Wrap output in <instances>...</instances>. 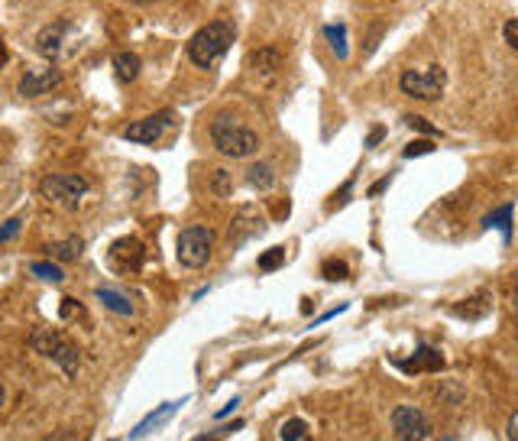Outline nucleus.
Returning <instances> with one entry per match:
<instances>
[{
	"label": "nucleus",
	"mask_w": 518,
	"mask_h": 441,
	"mask_svg": "<svg viewBox=\"0 0 518 441\" xmlns=\"http://www.w3.org/2000/svg\"><path fill=\"white\" fill-rule=\"evenodd\" d=\"M130 4H140V7H146V4H153V0H130Z\"/></svg>",
	"instance_id": "obj_41"
},
{
	"label": "nucleus",
	"mask_w": 518,
	"mask_h": 441,
	"mask_svg": "<svg viewBox=\"0 0 518 441\" xmlns=\"http://www.w3.org/2000/svg\"><path fill=\"white\" fill-rule=\"evenodd\" d=\"M4 403H7V393H4V383H0V409H4Z\"/></svg>",
	"instance_id": "obj_40"
},
{
	"label": "nucleus",
	"mask_w": 518,
	"mask_h": 441,
	"mask_svg": "<svg viewBox=\"0 0 518 441\" xmlns=\"http://www.w3.org/2000/svg\"><path fill=\"white\" fill-rule=\"evenodd\" d=\"M324 36H327V43H331V49L337 53V59H347L350 55V49H347V26L344 23H331L324 30Z\"/></svg>",
	"instance_id": "obj_21"
},
{
	"label": "nucleus",
	"mask_w": 518,
	"mask_h": 441,
	"mask_svg": "<svg viewBox=\"0 0 518 441\" xmlns=\"http://www.w3.org/2000/svg\"><path fill=\"white\" fill-rule=\"evenodd\" d=\"M321 273H324V279H347V263L344 260H327L324 266H321Z\"/></svg>",
	"instance_id": "obj_29"
},
{
	"label": "nucleus",
	"mask_w": 518,
	"mask_h": 441,
	"mask_svg": "<svg viewBox=\"0 0 518 441\" xmlns=\"http://www.w3.org/2000/svg\"><path fill=\"white\" fill-rule=\"evenodd\" d=\"M20 234V217H10L7 225L0 227V244H7L10 237H16Z\"/></svg>",
	"instance_id": "obj_32"
},
{
	"label": "nucleus",
	"mask_w": 518,
	"mask_h": 441,
	"mask_svg": "<svg viewBox=\"0 0 518 441\" xmlns=\"http://www.w3.org/2000/svg\"><path fill=\"white\" fill-rule=\"evenodd\" d=\"M447 85V72L441 65H431L428 72H402L399 88L405 91L408 97H418V101H437L444 95Z\"/></svg>",
	"instance_id": "obj_6"
},
{
	"label": "nucleus",
	"mask_w": 518,
	"mask_h": 441,
	"mask_svg": "<svg viewBox=\"0 0 518 441\" xmlns=\"http://www.w3.org/2000/svg\"><path fill=\"white\" fill-rule=\"evenodd\" d=\"M405 124H408L412 130H418V134H424V136H441V130H437L434 124H428L424 117H418V114H408Z\"/></svg>",
	"instance_id": "obj_26"
},
{
	"label": "nucleus",
	"mask_w": 518,
	"mask_h": 441,
	"mask_svg": "<svg viewBox=\"0 0 518 441\" xmlns=\"http://www.w3.org/2000/svg\"><path fill=\"white\" fill-rule=\"evenodd\" d=\"M107 263H111L114 273H134L143 263V244L136 237L117 240L111 247V254H107Z\"/></svg>",
	"instance_id": "obj_11"
},
{
	"label": "nucleus",
	"mask_w": 518,
	"mask_h": 441,
	"mask_svg": "<svg viewBox=\"0 0 518 441\" xmlns=\"http://www.w3.org/2000/svg\"><path fill=\"white\" fill-rule=\"evenodd\" d=\"M395 366L405 370V374H437L444 366V357L434 347H418L412 360H395Z\"/></svg>",
	"instance_id": "obj_14"
},
{
	"label": "nucleus",
	"mask_w": 518,
	"mask_h": 441,
	"mask_svg": "<svg viewBox=\"0 0 518 441\" xmlns=\"http://www.w3.org/2000/svg\"><path fill=\"white\" fill-rule=\"evenodd\" d=\"M393 435L395 441H428L431 422L422 409L414 406H395L393 409Z\"/></svg>",
	"instance_id": "obj_7"
},
{
	"label": "nucleus",
	"mask_w": 518,
	"mask_h": 441,
	"mask_svg": "<svg viewBox=\"0 0 518 441\" xmlns=\"http://www.w3.org/2000/svg\"><path fill=\"white\" fill-rule=\"evenodd\" d=\"M68 33H72V23L68 20H55V23H49V26H43L36 36V53L43 55V59L55 62L62 55V45H65Z\"/></svg>",
	"instance_id": "obj_10"
},
{
	"label": "nucleus",
	"mask_w": 518,
	"mask_h": 441,
	"mask_svg": "<svg viewBox=\"0 0 518 441\" xmlns=\"http://www.w3.org/2000/svg\"><path fill=\"white\" fill-rule=\"evenodd\" d=\"M246 68H250V75H259L263 82H269V78L279 75L282 68V53L279 49H273V45H263V49H253L250 55H246Z\"/></svg>",
	"instance_id": "obj_13"
},
{
	"label": "nucleus",
	"mask_w": 518,
	"mask_h": 441,
	"mask_svg": "<svg viewBox=\"0 0 518 441\" xmlns=\"http://www.w3.org/2000/svg\"><path fill=\"white\" fill-rule=\"evenodd\" d=\"M230 43H234V26H230V23H224V20L207 23V26H201V30L188 39V59L201 68H211L224 53H227Z\"/></svg>",
	"instance_id": "obj_2"
},
{
	"label": "nucleus",
	"mask_w": 518,
	"mask_h": 441,
	"mask_svg": "<svg viewBox=\"0 0 518 441\" xmlns=\"http://www.w3.org/2000/svg\"><path fill=\"white\" fill-rule=\"evenodd\" d=\"M30 347L36 354H43L45 360H52L55 366H62V374L65 376H78V366H82V354L78 347L68 341L62 331H52V328H39L33 331L30 337Z\"/></svg>",
	"instance_id": "obj_3"
},
{
	"label": "nucleus",
	"mask_w": 518,
	"mask_h": 441,
	"mask_svg": "<svg viewBox=\"0 0 518 441\" xmlns=\"http://www.w3.org/2000/svg\"><path fill=\"white\" fill-rule=\"evenodd\" d=\"M211 247H214L211 227H185L178 234V263L188 269H201L211 260Z\"/></svg>",
	"instance_id": "obj_5"
},
{
	"label": "nucleus",
	"mask_w": 518,
	"mask_h": 441,
	"mask_svg": "<svg viewBox=\"0 0 518 441\" xmlns=\"http://www.w3.org/2000/svg\"><path fill=\"white\" fill-rule=\"evenodd\" d=\"M282 263H285V247L266 250V254L259 256V273H273V269H279Z\"/></svg>",
	"instance_id": "obj_25"
},
{
	"label": "nucleus",
	"mask_w": 518,
	"mask_h": 441,
	"mask_svg": "<svg viewBox=\"0 0 518 441\" xmlns=\"http://www.w3.org/2000/svg\"><path fill=\"white\" fill-rule=\"evenodd\" d=\"M182 403H185V399H172V403H163L159 409H153V412L146 416V419H143L140 426H136L134 432H130V438H146V435L155 432V428L163 426V422L169 419V416H175L178 406H182Z\"/></svg>",
	"instance_id": "obj_15"
},
{
	"label": "nucleus",
	"mask_w": 518,
	"mask_h": 441,
	"mask_svg": "<svg viewBox=\"0 0 518 441\" xmlns=\"http://www.w3.org/2000/svg\"><path fill=\"white\" fill-rule=\"evenodd\" d=\"M169 127H172V111H159V114H153V117H143V120H136V124H130V127L124 130V140L159 143Z\"/></svg>",
	"instance_id": "obj_8"
},
{
	"label": "nucleus",
	"mask_w": 518,
	"mask_h": 441,
	"mask_svg": "<svg viewBox=\"0 0 518 441\" xmlns=\"http://www.w3.org/2000/svg\"><path fill=\"white\" fill-rule=\"evenodd\" d=\"M424 153H434V143H428V140H414V143H408L402 156H405V159H414V156H424Z\"/></svg>",
	"instance_id": "obj_31"
},
{
	"label": "nucleus",
	"mask_w": 518,
	"mask_h": 441,
	"mask_svg": "<svg viewBox=\"0 0 518 441\" xmlns=\"http://www.w3.org/2000/svg\"><path fill=\"white\" fill-rule=\"evenodd\" d=\"M211 143H214V150L221 156H230V159H244V156H253L259 150V136L256 130L244 127L240 120H234L230 114H217L211 120Z\"/></svg>",
	"instance_id": "obj_1"
},
{
	"label": "nucleus",
	"mask_w": 518,
	"mask_h": 441,
	"mask_svg": "<svg viewBox=\"0 0 518 441\" xmlns=\"http://www.w3.org/2000/svg\"><path fill=\"white\" fill-rule=\"evenodd\" d=\"M489 308H493V299H489L486 292H480L473 302H457L451 312L457 315V318H466V322H476V318H483Z\"/></svg>",
	"instance_id": "obj_16"
},
{
	"label": "nucleus",
	"mask_w": 518,
	"mask_h": 441,
	"mask_svg": "<svg viewBox=\"0 0 518 441\" xmlns=\"http://www.w3.org/2000/svg\"><path fill=\"white\" fill-rule=\"evenodd\" d=\"M379 140H383V127H376V130H373V134H370V140H366V146H376Z\"/></svg>",
	"instance_id": "obj_38"
},
{
	"label": "nucleus",
	"mask_w": 518,
	"mask_h": 441,
	"mask_svg": "<svg viewBox=\"0 0 518 441\" xmlns=\"http://www.w3.org/2000/svg\"><path fill=\"white\" fill-rule=\"evenodd\" d=\"M95 296L101 299V306H104V308H111V312H117V315H134V302L124 299L120 292H114V289H97Z\"/></svg>",
	"instance_id": "obj_20"
},
{
	"label": "nucleus",
	"mask_w": 518,
	"mask_h": 441,
	"mask_svg": "<svg viewBox=\"0 0 518 441\" xmlns=\"http://www.w3.org/2000/svg\"><path fill=\"white\" fill-rule=\"evenodd\" d=\"M263 215H259L253 205H244V208L237 211V217H234V225H230V231H227V240H230V247H240L244 240H250V237H256L259 231H263Z\"/></svg>",
	"instance_id": "obj_12"
},
{
	"label": "nucleus",
	"mask_w": 518,
	"mask_h": 441,
	"mask_svg": "<svg viewBox=\"0 0 518 441\" xmlns=\"http://www.w3.org/2000/svg\"><path fill=\"white\" fill-rule=\"evenodd\" d=\"M385 185H389V175H385V179H379V182H376V185H373V188H370V192H366V195H370V198H376V195H379V192H383V188H385Z\"/></svg>",
	"instance_id": "obj_36"
},
{
	"label": "nucleus",
	"mask_w": 518,
	"mask_h": 441,
	"mask_svg": "<svg viewBox=\"0 0 518 441\" xmlns=\"http://www.w3.org/2000/svg\"><path fill=\"white\" fill-rule=\"evenodd\" d=\"M30 273L36 279H43V283H62L65 279V273H62V266H55V263H49V260H36V263H30Z\"/></svg>",
	"instance_id": "obj_22"
},
{
	"label": "nucleus",
	"mask_w": 518,
	"mask_h": 441,
	"mask_svg": "<svg viewBox=\"0 0 518 441\" xmlns=\"http://www.w3.org/2000/svg\"><path fill=\"white\" fill-rule=\"evenodd\" d=\"M88 179H82V175H45L39 182V195L45 202L62 205V208H78V202L88 195Z\"/></svg>",
	"instance_id": "obj_4"
},
{
	"label": "nucleus",
	"mask_w": 518,
	"mask_h": 441,
	"mask_svg": "<svg viewBox=\"0 0 518 441\" xmlns=\"http://www.w3.org/2000/svg\"><path fill=\"white\" fill-rule=\"evenodd\" d=\"M237 406H240V399H230V403H227V406H224V409H221V412H217V419H224V416H230V412L237 409Z\"/></svg>",
	"instance_id": "obj_37"
},
{
	"label": "nucleus",
	"mask_w": 518,
	"mask_h": 441,
	"mask_svg": "<svg viewBox=\"0 0 518 441\" xmlns=\"http://www.w3.org/2000/svg\"><path fill=\"white\" fill-rule=\"evenodd\" d=\"M59 318L62 322H85L88 325V312H85V306L78 299H62V308H59Z\"/></svg>",
	"instance_id": "obj_23"
},
{
	"label": "nucleus",
	"mask_w": 518,
	"mask_h": 441,
	"mask_svg": "<svg viewBox=\"0 0 518 441\" xmlns=\"http://www.w3.org/2000/svg\"><path fill=\"white\" fill-rule=\"evenodd\" d=\"M237 428H244V422H230V426H221L217 432H204L201 438H194V441H224L227 435H234Z\"/></svg>",
	"instance_id": "obj_30"
},
{
	"label": "nucleus",
	"mask_w": 518,
	"mask_h": 441,
	"mask_svg": "<svg viewBox=\"0 0 518 441\" xmlns=\"http://www.w3.org/2000/svg\"><path fill=\"white\" fill-rule=\"evenodd\" d=\"M512 302H515V312H518V289H515V296H512Z\"/></svg>",
	"instance_id": "obj_42"
},
{
	"label": "nucleus",
	"mask_w": 518,
	"mask_h": 441,
	"mask_svg": "<svg viewBox=\"0 0 518 441\" xmlns=\"http://www.w3.org/2000/svg\"><path fill=\"white\" fill-rule=\"evenodd\" d=\"M59 85H62L59 68H55V65H36V68H30V72L20 78V95L39 97V95H49V91L59 88Z\"/></svg>",
	"instance_id": "obj_9"
},
{
	"label": "nucleus",
	"mask_w": 518,
	"mask_h": 441,
	"mask_svg": "<svg viewBox=\"0 0 518 441\" xmlns=\"http://www.w3.org/2000/svg\"><path fill=\"white\" fill-rule=\"evenodd\" d=\"M85 254V240L82 237H68V240H59V244H52L49 247V256L52 260H62V263H72Z\"/></svg>",
	"instance_id": "obj_17"
},
{
	"label": "nucleus",
	"mask_w": 518,
	"mask_h": 441,
	"mask_svg": "<svg viewBox=\"0 0 518 441\" xmlns=\"http://www.w3.org/2000/svg\"><path fill=\"white\" fill-rule=\"evenodd\" d=\"M505 438L509 441H518V412L509 416V426H505Z\"/></svg>",
	"instance_id": "obj_34"
},
{
	"label": "nucleus",
	"mask_w": 518,
	"mask_h": 441,
	"mask_svg": "<svg viewBox=\"0 0 518 441\" xmlns=\"http://www.w3.org/2000/svg\"><path fill=\"white\" fill-rule=\"evenodd\" d=\"M512 205H503V208L496 211V215H486V221L483 225L486 227H503V234H505V240H509V234H512Z\"/></svg>",
	"instance_id": "obj_24"
},
{
	"label": "nucleus",
	"mask_w": 518,
	"mask_h": 441,
	"mask_svg": "<svg viewBox=\"0 0 518 441\" xmlns=\"http://www.w3.org/2000/svg\"><path fill=\"white\" fill-rule=\"evenodd\" d=\"M211 188H214L217 198H227V195H230V175H227V169H214V175H211Z\"/></svg>",
	"instance_id": "obj_27"
},
{
	"label": "nucleus",
	"mask_w": 518,
	"mask_h": 441,
	"mask_svg": "<svg viewBox=\"0 0 518 441\" xmlns=\"http://www.w3.org/2000/svg\"><path fill=\"white\" fill-rule=\"evenodd\" d=\"M279 438H282V441H298V438H304V422H302V419H289L285 426H282Z\"/></svg>",
	"instance_id": "obj_28"
},
{
	"label": "nucleus",
	"mask_w": 518,
	"mask_h": 441,
	"mask_svg": "<svg viewBox=\"0 0 518 441\" xmlns=\"http://www.w3.org/2000/svg\"><path fill=\"white\" fill-rule=\"evenodd\" d=\"M246 182H250L253 188H259V192H269L275 182V173L269 163H253L250 169H246Z\"/></svg>",
	"instance_id": "obj_19"
},
{
	"label": "nucleus",
	"mask_w": 518,
	"mask_h": 441,
	"mask_svg": "<svg viewBox=\"0 0 518 441\" xmlns=\"http://www.w3.org/2000/svg\"><path fill=\"white\" fill-rule=\"evenodd\" d=\"M503 36H505V43H509L512 49H518V16H515V20L505 23V26H503Z\"/></svg>",
	"instance_id": "obj_33"
},
{
	"label": "nucleus",
	"mask_w": 518,
	"mask_h": 441,
	"mask_svg": "<svg viewBox=\"0 0 518 441\" xmlns=\"http://www.w3.org/2000/svg\"><path fill=\"white\" fill-rule=\"evenodd\" d=\"M7 62V45H4V39H0V65Z\"/></svg>",
	"instance_id": "obj_39"
},
{
	"label": "nucleus",
	"mask_w": 518,
	"mask_h": 441,
	"mask_svg": "<svg viewBox=\"0 0 518 441\" xmlns=\"http://www.w3.org/2000/svg\"><path fill=\"white\" fill-rule=\"evenodd\" d=\"M114 72H117V78L124 85L136 82V75H140V59H136L134 53H117L114 55Z\"/></svg>",
	"instance_id": "obj_18"
},
{
	"label": "nucleus",
	"mask_w": 518,
	"mask_h": 441,
	"mask_svg": "<svg viewBox=\"0 0 518 441\" xmlns=\"http://www.w3.org/2000/svg\"><path fill=\"white\" fill-rule=\"evenodd\" d=\"M45 441H78V435L72 432V428H62V432H55V435H49Z\"/></svg>",
	"instance_id": "obj_35"
},
{
	"label": "nucleus",
	"mask_w": 518,
	"mask_h": 441,
	"mask_svg": "<svg viewBox=\"0 0 518 441\" xmlns=\"http://www.w3.org/2000/svg\"><path fill=\"white\" fill-rule=\"evenodd\" d=\"M447 441H451V438H447Z\"/></svg>",
	"instance_id": "obj_43"
}]
</instances>
